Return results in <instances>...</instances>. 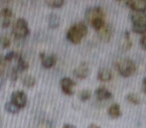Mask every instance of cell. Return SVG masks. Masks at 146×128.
Instances as JSON below:
<instances>
[{"label": "cell", "mask_w": 146, "mask_h": 128, "mask_svg": "<svg viewBox=\"0 0 146 128\" xmlns=\"http://www.w3.org/2000/svg\"><path fill=\"white\" fill-rule=\"evenodd\" d=\"M85 18L87 22L92 26V28L97 32H99L106 24L105 13H104L103 9L99 6L88 8L85 12Z\"/></svg>", "instance_id": "obj_1"}, {"label": "cell", "mask_w": 146, "mask_h": 128, "mask_svg": "<svg viewBox=\"0 0 146 128\" xmlns=\"http://www.w3.org/2000/svg\"><path fill=\"white\" fill-rule=\"evenodd\" d=\"M11 44V41L9 39L8 36H5V35H2L0 37V46L2 48H8Z\"/></svg>", "instance_id": "obj_23"}, {"label": "cell", "mask_w": 146, "mask_h": 128, "mask_svg": "<svg viewBox=\"0 0 146 128\" xmlns=\"http://www.w3.org/2000/svg\"><path fill=\"white\" fill-rule=\"evenodd\" d=\"M133 12H145L146 0H131L125 3Z\"/></svg>", "instance_id": "obj_9"}, {"label": "cell", "mask_w": 146, "mask_h": 128, "mask_svg": "<svg viewBox=\"0 0 146 128\" xmlns=\"http://www.w3.org/2000/svg\"><path fill=\"white\" fill-rule=\"evenodd\" d=\"M45 3L50 8H60V7H62L64 5L63 0H48Z\"/></svg>", "instance_id": "obj_19"}, {"label": "cell", "mask_w": 146, "mask_h": 128, "mask_svg": "<svg viewBox=\"0 0 146 128\" xmlns=\"http://www.w3.org/2000/svg\"><path fill=\"white\" fill-rule=\"evenodd\" d=\"M11 103H13L18 109L24 108L27 104V95L22 90L14 91L11 95Z\"/></svg>", "instance_id": "obj_6"}, {"label": "cell", "mask_w": 146, "mask_h": 128, "mask_svg": "<svg viewBox=\"0 0 146 128\" xmlns=\"http://www.w3.org/2000/svg\"><path fill=\"white\" fill-rule=\"evenodd\" d=\"M116 70L122 77H130L136 71V64L132 59L123 58L115 63Z\"/></svg>", "instance_id": "obj_4"}, {"label": "cell", "mask_w": 146, "mask_h": 128, "mask_svg": "<svg viewBox=\"0 0 146 128\" xmlns=\"http://www.w3.org/2000/svg\"><path fill=\"white\" fill-rule=\"evenodd\" d=\"M108 115L110 116L113 119H117L121 116L122 112H121V108H120V105L118 103H113L109 106L107 110Z\"/></svg>", "instance_id": "obj_14"}, {"label": "cell", "mask_w": 146, "mask_h": 128, "mask_svg": "<svg viewBox=\"0 0 146 128\" xmlns=\"http://www.w3.org/2000/svg\"><path fill=\"white\" fill-rule=\"evenodd\" d=\"M112 71L109 68H101L100 70H98L97 73V78L101 82H109L112 79Z\"/></svg>", "instance_id": "obj_13"}, {"label": "cell", "mask_w": 146, "mask_h": 128, "mask_svg": "<svg viewBox=\"0 0 146 128\" xmlns=\"http://www.w3.org/2000/svg\"><path fill=\"white\" fill-rule=\"evenodd\" d=\"M17 56V54L15 52H13V51H11V52L7 53L6 55L4 56V60L6 61V62H9V61H12L13 59H15Z\"/></svg>", "instance_id": "obj_25"}, {"label": "cell", "mask_w": 146, "mask_h": 128, "mask_svg": "<svg viewBox=\"0 0 146 128\" xmlns=\"http://www.w3.org/2000/svg\"><path fill=\"white\" fill-rule=\"evenodd\" d=\"M48 24L50 28H57L60 25V18L56 14H51L48 19Z\"/></svg>", "instance_id": "obj_17"}, {"label": "cell", "mask_w": 146, "mask_h": 128, "mask_svg": "<svg viewBox=\"0 0 146 128\" xmlns=\"http://www.w3.org/2000/svg\"><path fill=\"white\" fill-rule=\"evenodd\" d=\"M130 19L132 22V31L137 34H146V13L133 12L130 13Z\"/></svg>", "instance_id": "obj_3"}, {"label": "cell", "mask_w": 146, "mask_h": 128, "mask_svg": "<svg viewBox=\"0 0 146 128\" xmlns=\"http://www.w3.org/2000/svg\"><path fill=\"white\" fill-rule=\"evenodd\" d=\"M126 99H127L128 102H130V103L134 104V105H138V104L140 103V98L138 97V95H136L135 93H130L127 95V97H126Z\"/></svg>", "instance_id": "obj_22"}, {"label": "cell", "mask_w": 146, "mask_h": 128, "mask_svg": "<svg viewBox=\"0 0 146 128\" xmlns=\"http://www.w3.org/2000/svg\"><path fill=\"white\" fill-rule=\"evenodd\" d=\"M13 12L10 8L8 7H5L2 10L0 11V16H1V25L2 27L6 28L10 25L11 23V18H12Z\"/></svg>", "instance_id": "obj_11"}, {"label": "cell", "mask_w": 146, "mask_h": 128, "mask_svg": "<svg viewBox=\"0 0 146 128\" xmlns=\"http://www.w3.org/2000/svg\"><path fill=\"white\" fill-rule=\"evenodd\" d=\"M17 60V64H16V67H15V69L17 70V71H25V70L28 69L29 65H28V62H27L26 60H25L24 58H23L21 55H18L17 54L16 58H15Z\"/></svg>", "instance_id": "obj_16"}, {"label": "cell", "mask_w": 146, "mask_h": 128, "mask_svg": "<svg viewBox=\"0 0 146 128\" xmlns=\"http://www.w3.org/2000/svg\"><path fill=\"white\" fill-rule=\"evenodd\" d=\"M75 86L76 83L74 80L69 77H63L60 80V87L62 92L67 96H71L75 92Z\"/></svg>", "instance_id": "obj_7"}, {"label": "cell", "mask_w": 146, "mask_h": 128, "mask_svg": "<svg viewBox=\"0 0 146 128\" xmlns=\"http://www.w3.org/2000/svg\"><path fill=\"white\" fill-rule=\"evenodd\" d=\"M62 128H76V126L72 125V124H64Z\"/></svg>", "instance_id": "obj_29"}, {"label": "cell", "mask_w": 146, "mask_h": 128, "mask_svg": "<svg viewBox=\"0 0 146 128\" xmlns=\"http://www.w3.org/2000/svg\"><path fill=\"white\" fill-rule=\"evenodd\" d=\"M140 46H141V48L143 49V50H146V34L142 35L141 38H140Z\"/></svg>", "instance_id": "obj_27"}, {"label": "cell", "mask_w": 146, "mask_h": 128, "mask_svg": "<svg viewBox=\"0 0 146 128\" xmlns=\"http://www.w3.org/2000/svg\"><path fill=\"white\" fill-rule=\"evenodd\" d=\"M88 33V27L84 22H77L70 26L66 32V38L72 44H79Z\"/></svg>", "instance_id": "obj_2"}, {"label": "cell", "mask_w": 146, "mask_h": 128, "mask_svg": "<svg viewBox=\"0 0 146 128\" xmlns=\"http://www.w3.org/2000/svg\"><path fill=\"white\" fill-rule=\"evenodd\" d=\"M88 128H100V127L97 125V124H94V123H92V124H90V125L88 126Z\"/></svg>", "instance_id": "obj_30"}, {"label": "cell", "mask_w": 146, "mask_h": 128, "mask_svg": "<svg viewBox=\"0 0 146 128\" xmlns=\"http://www.w3.org/2000/svg\"><path fill=\"white\" fill-rule=\"evenodd\" d=\"M6 68V61L4 60V57L0 56V75H2L3 72L5 71Z\"/></svg>", "instance_id": "obj_26"}, {"label": "cell", "mask_w": 146, "mask_h": 128, "mask_svg": "<svg viewBox=\"0 0 146 128\" xmlns=\"http://www.w3.org/2000/svg\"><path fill=\"white\" fill-rule=\"evenodd\" d=\"M89 74V67L86 63H81L73 71V75L78 79H85Z\"/></svg>", "instance_id": "obj_10"}, {"label": "cell", "mask_w": 146, "mask_h": 128, "mask_svg": "<svg viewBox=\"0 0 146 128\" xmlns=\"http://www.w3.org/2000/svg\"><path fill=\"white\" fill-rule=\"evenodd\" d=\"M22 83L25 87H33L36 83V79L33 77L32 75H25L24 77L22 78Z\"/></svg>", "instance_id": "obj_18"}, {"label": "cell", "mask_w": 146, "mask_h": 128, "mask_svg": "<svg viewBox=\"0 0 146 128\" xmlns=\"http://www.w3.org/2000/svg\"><path fill=\"white\" fill-rule=\"evenodd\" d=\"M0 56H1V55H0Z\"/></svg>", "instance_id": "obj_31"}, {"label": "cell", "mask_w": 146, "mask_h": 128, "mask_svg": "<svg viewBox=\"0 0 146 128\" xmlns=\"http://www.w3.org/2000/svg\"><path fill=\"white\" fill-rule=\"evenodd\" d=\"M132 46V41L131 38H130V34L128 31H125V34H124V43L123 46H122V49L124 50H129Z\"/></svg>", "instance_id": "obj_20"}, {"label": "cell", "mask_w": 146, "mask_h": 128, "mask_svg": "<svg viewBox=\"0 0 146 128\" xmlns=\"http://www.w3.org/2000/svg\"><path fill=\"white\" fill-rule=\"evenodd\" d=\"M5 109H6L9 113H12V114H15L19 111L18 108H17L13 103H11V102H7L6 105H5Z\"/></svg>", "instance_id": "obj_24"}, {"label": "cell", "mask_w": 146, "mask_h": 128, "mask_svg": "<svg viewBox=\"0 0 146 128\" xmlns=\"http://www.w3.org/2000/svg\"><path fill=\"white\" fill-rule=\"evenodd\" d=\"M95 96L98 100H109L113 97L111 92L104 86H100L95 90Z\"/></svg>", "instance_id": "obj_12"}, {"label": "cell", "mask_w": 146, "mask_h": 128, "mask_svg": "<svg viewBox=\"0 0 146 128\" xmlns=\"http://www.w3.org/2000/svg\"><path fill=\"white\" fill-rule=\"evenodd\" d=\"M12 32H13V35L18 39H22V38L27 37L29 35V33H30L27 21L25 20L24 18L17 19L14 24H13Z\"/></svg>", "instance_id": "obj_5"}, {"label": "cell", "mask_w": 146, "mask_h": 128, "mask_svg": "<svg viewBox=\"0 0 146 128\" xmlns=\"http://www.w3.org/2000/svg\"><path fill=\"white\" fill-rule=\"evenodd\" d=\"M98 33H99L102 40L107 41L108 42V41H110V39H111V37H112V27L110 26L109 24L106 23V24L104 25L103 28H102Z\"/></svg>", "instance_id": "obj_15"}, {"label": "cell", "mask_w": 146, "mask_h": 128, "mask_svg": "<svg viewBox=\"0 0 146 128\" xmlns=\"http://www.w3.org/2000/svg\"><path fill=\"white\" fill-rule=\"evenodd\" d=\"M78 98L81 101H87L91 98V91L88 89H83L78 93Z\"/></svg>", "instance_id": "obj_21"}, {"label": "cell", "mask_w": 146, "mask_h": 128, "mask_svg": "<svg viewBox=\"0 0 146 128\" xmlns=\"http://www.w3.org/2000/svg\"><path fill=\"white\" fill-rule=\"evenodd\" d=\"M142 90L146 94V77L143 78V81H142Z\"/></svg>", "instance_id": "obj_28"}, {"label": "cell", "mask_w": 146, "mask_h": 128, "mask_svg": "<svg viewBox=\"0 0 146 128\" xmlns=\"http://www.w3.org/2000/svg\"><path fill=\"white\" fill-rule=\"evenodd\" d=\"M41 64L46 69H50L56 64L57 56L55 54H46V53H41L40 54Z\"/></svg>", "instance_id": "obj_8"}]
</instances>
